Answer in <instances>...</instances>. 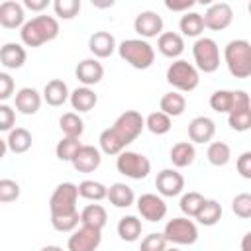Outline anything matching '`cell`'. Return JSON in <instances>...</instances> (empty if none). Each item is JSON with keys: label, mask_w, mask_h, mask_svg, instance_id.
I'll return each instance as SVG.
<instances>
[{"label": "cell", "mask_w": 251, "mask_h": 251, "mask_svg": "<svg viewBox=\"0 0 251 251\" xmlns=\"http://www.w3.org/2000/svg\"><path fill=\"white\" fill-rule=\"evenodd\" d=\"M57 35H59V22L57 18L47 14H39L27 20L20 27V39H22V45L25 47H39L47 41L57 39Z\"/></svg>", "instance_id": "1"}, {"label": "cell", "mask_w": 251, "mask_h": 251, "mask_svg": "<svg viewBox=\"0 0 251 251\" xmlns=\"http://www.w3.org/2000/svg\"><path fill=\"white\" fill-rule=\"evenodd\" d=\"M224 61L231 76H251V43L245 39H231L224 47Z\"/></svg>", "instance_id": "2"}, {"label": "cell", "mask_w": 251, "mask_h": 251, "mask_svg": "<svg viewBox=\"0 0 251 251\" xmlns=\"http://www.w3.org/2000/svg\"><path fill=\"white\" fill-rule=\"evenodd\" d=\"M118 55L133 69L137 71H145L155 63V49L149 41L133 37V39H124L118 45Z\"/></svg>", "instance_id": "3"}, {"label": "cell", "mask_w": 251, "mask_h": 251, "mask_svg": "<svg viewBox=\"0 0 251 251\" xmlns=\"http://www.w3.org/2000/svg\"><path fill=\"white\" fill-rule=\"evenodd\" d=\"M167 82L176 92H192L200 84V73L184 59H175L167 69Z\"/></svg>", "instance_id": "4"}, {"label": "cell", "mask_w": 251, "mask_h": 251, "mask_svg": "<svg viewBox=\"0 0 251 251\" xmlns=\"http://www.w3.org/2000/svg\"><path fill=\"white\" fill-rule=\"evenodd\" d=\"M110 129H112V133L118 137V141H120L124 147H127V145L133 143V141L141 135V131L145 129V118H143L137 110H126V112H122V114L116 118V122L110 126Z\"/></svg>", "instance_id": "5"}, {"label": "cell", "mask_w": 251, "mask_h": 251, "mask_svg": "<svg viewBox=\"0 0 251 251\" xmlns=\"http://www.w3.org/2000/svg\"><path fill=\"white\" fill-rule=\"evenodd\" d=\"M194 67L198 73H216L220 69V47L212 37H198L192 45Z\"/></svg>", "instance_id": "6"}, {"label": "cell", "mask_w": 251, "mask_h": 251, "mask_svg": "<svg viewBox=\"0 0 251 251\" xmlns=\"http://www.w3.org/2000/svg\"><path fill=\"white\" fill-rule=\"evenodd\" d=\"M163 235L167 239V243L173 245H192L198 241V226L194 220L186 218V216H178L173 218L165 224Z\"/></svg>", "instance_id": "7"}, {"label": "cell", "mask_w": 251, "mask_h": 251, "mask_svg": "<svg viewBox=\"0 0 251 251\" xmlns=\"http://www.w3.org/2000/svg\"><path fill=\"white\" fill-rule=\"evenodd\" d=\"M76 200H78V190L75 182H61L53 190L49 198V212L51 218L55 216H71L76 210Z\"/></svg>", "instance_id": "8"}, {"label": "cell", "mask_w": 251, "mask_h": 251, "mask_svg": "<svg viewBox=\"0 0 251 251\" xmlns=\"http://www.w3.org/2000/svg\"><path fill=\"white\" fill-rule=\"evenodd\" d=\"M116 169L120 175L133 178V180H141L151 173V161L137 151H127L124 149L118 157H116Z\"/></svg>", "instance_id": "9"}, {"label": "cell", "mask_w": 251, "mask_h": 251, "mask_svg": "<svg viewBox=\"0 0 251 251\" xmlns=\"http://www.w3.org/2000/svg\"><path fill=\"white\" fill-rule=\"evenodd\" d=\"M247 106H251V100L245 90H216L210 96V108L218 114H229Z\"/></svg>", "instance_id": "10"}, {"label": "cell", "mask_w": 251, "mask_h": 251, "mask_svg": "<svg viewBox=\"0 0 251 251\" xmlns=\"http://www.w3.org/2000/svg\"><path fill=\"white\" fill-rule=\"evenodd\" d=\"M231 22H233V10L227 2L210 4L202 16L204 29H212V31H222V29L229 27Z\"/></svg>", "instance_id": "11"}, {"label": "cell", "mask_w": 251, "mask_h": 251, "mask_svg": "<svg viewBox=\"0 0 251 251\" xmlns=\"http://www.w3.org/2000/svg\"><path fill=\"white\" fill-rule=\"evenodd\" d=\"M102 243V231L88 227V226H80L76 227L69 241H67V251H96Z\"/></svg>", "instance_id": "12"}, {"label": "cell", "mask_w": 251, "mask_h": 251, "mask_svg": "<svg viewBox=\"0 0 251 251\" xmlns=\"http://www.w3.org/2000/svg\"><path fill=\"white\" fill-rule=\"evenodd\" d=\"M163 25H165L163 18L153 10H143L133 20L135 33L139 35V39H145V41L151 37H159L163 33Z\"/></svg>", "instance_id": "13"}, {"label": "cell", "mask_w": 251, "mask_h": 251, "mask_svg": "<svg viewBox=\"0 0 251 251\" xmlns=\"http://www.w3.org/2000/svg\"><path fill=\"white\" fill-rule=\"evenodd\" d=\"M137 212L147 222H161L167 216V204H165L163 196L145 192L137 198Z\"/></svg>", "instance_id": "14"}, {"label": "cell", "mask_w": 251, "mask_h": 251, "mask_svg": "<svg viewBox=\"0 0 251 251\" xmlns=\"http://www.w3.org/2000/svg\"><path fill=\"white\" fill-rule=\"evenodd\" d=\"M155 186L159 196L173 198L184 190V176L176 169H163L155 178Z\"/></svg>", "instance_id": "15"}, {"label": "cell", "mask_w": 251, "mask_h": 251, "mask_svg": "<svg viewBox=\"0 0 251 251\" xmlns=\"http://www.w3.org/2000/svg\"><path fill=\"white\" fill-rule=\"evenodd\" d=\"M100 163H102V153L94 145H80V149L71 159V165L78 173H92L100 167Z\"/></svg>", "instance_id": "16"}, {"label": "cell", "mask_w": 251, "mask_h": 251, "mask_svg": "<svg viewBox=\"0 0 251 251\" xmlns=\"http://www.w3.org/2000/svg\"><path fill=\"white\" fill-rule=\"evenodd\" d=\"M75 75H76V78H78V82H80L82 86H88V88H90V86L98 84V82L104 78V67H102V63H100L98 59H94V57L82 59V61L76 65Z\"/></svg>", "instance_id": "17"}, {"label": "cell", "mask_w": 251, "mask_h": 251, "mask_svg": "<svg viewBox=\"0 0 251 251\" xmlns=\"http://www.w3.org/2000/svg\"><path fill=\"white\" fill-rule=\"evenodd\" d=\"M41 102H43L41 94H39L35 88H31V86H24V88H20V90L14 94L16 110H18L20 114H25V116L37 114L39 108H41Z\"/></svg>", "instance_id": "18"}, {"label": "cell", "mask_w": 251, "mask_h": 251, "mask_svg": "<svg viewBox=\"0 0 251 251\" xmlns=\"http://www.w3.org/2000/svg\"><path fill=\"white\" fill-rule=\"evenodd\" d=\"M214 133H216V124L208 116H196L188 124L190 143H210Z\"/></svg>", "instance_id": "19"}, {"label": "cell", "mask_w": 251, "mask_h": 251, "mask_svg": "<svg viewBox=\"0 0 251 251\" xmlns=\"http://www.w3.org/2000/svg\"><path fill=\"white\" fill-rule=\"evenodd\" d=\"M25 24V10L16 0H6L0 4V25L6 29H18Z\"/></svg>", "instance_id": "20"}, {"label": "cell", "mask_w": 251, "mask_h": 251, "mask_svg": "<svg viewBox=\"0 0 251 251\" xmlns=\"http://www.w3.org/2000/svg\"><path fill=\"white\" fill-rule=\"evenodd\" d=\"M88 49L94 55V59H106L118 49V43L110 31H94L88 37Z\"/></svg>", "instance_id": "21"}, {"label": "cell", "mask_w": 251, "mask_h": 251, "mask_svg": "<svg viewBox=\"0 0 251 251\" xmlns=\"http://www.w3.org/2000/svg\"><path fill=\"white\" fill-rule=\"evenodd\" d=\"M157 49L163 57L178 59L184 53V37L176 31H163L157 37Z\"/></svg>", "instance_id": "22"}, {"label": "cell", "mask_w": 251, "mask_h": 251, "mask_svg": "<svg viewBox=\"0 0 251 251\" xmlns=\"http://www.w3.org/2000/svg\"><path fill=\"white\" fill-rule=\"evenodd\" d=\"M25 59H27V53H25V47L22 43L10 41V43H4L0 47V65H4L10 71L22 69Z\"/></svg>", "instance_id": "23"}, {"label": "cell", "mask_w": 251, "mask_h": 251, "mask_svg": "<svg viewBox=\"0 0 251 251\" xmlns=\"http://www.w3.org/2000/svg\"><path fill=\"white\" fill-rule=\"evenodd\" d=\"M69 94H71V90H69V86H67L65 80H61V78H51V80L45 84L41 98H43L49 106L57 108V106H63V104L69 100Z\"/></svg>", "instance_id": "24"}, {"label": "cell", "mask_w": 251, "mask_h": 251, "mask_svg": "<svg viewBox=\"0 0 251 251\" xmlns=\"http://www.w3.org/2000/svg\"><path fill=\"white\" fill-rule=\"evenodd\" d=\"M169 159H171V163L176 169L190 167L194 163V159H196V147H194V143H190V141H178V143H175L171 147Z\"/></svg>", "instance_id": "25"}, {"label": "cell", "mask_w": 251, "mask_h": 251, "mask_svg": "<svg viewBox=\"0 0 251 251\" xmlns=\"http://www.w3.org/2000/svg\"><path fill=\"white\" fill-rule=\"evenodd\" d=\"M69 102L76 112H90L98 104V94L88 86H78L69 94Z\"/></svg>", "instance_id": "26"}, {"label": "cell", "mask_w": 251, "mask_h": 251, "mask_svg": "<svg viewBox=\"0 0 251 251\" xmlns=\"http://www.w3.org/2000/svg\"><path fill=\"white\" fill-rule=\"evenodd\" d=\"M184 110H186V98H184L180 92H176V90L165 92V94L161 96V100H159V112L167 114L171 120L182 116Z\"/></svg>", "instance_id": "27"}, {"label": "cell", "mask_w": 251, "mask_h": 251, "mask_svg": "<svg viewBox=\"0 0 251 251\" xmlns=\"http://www.w3.org/2000/svg\"><path fill=\"white\" fill-rule=\"evenodd\" d=\"M78 214H80V226H88V227H94L100 231L108 222V212L102 204H88Z\"/></svg>", "instance_id": "28"}, {"label": "cell", "mask_w": 251, "mask_h": 251, "mask_svg": "<svg viewBox=\"0 0 251 251\" xmlns=\"http://www.w3.org/2000/svg\"><path fill=\"white\" fill-rule=\"evenodd\" d=\"M31 143H33V137L25 127H14L12 131H8V139H6L8 151L22 155L31 149Z\"/></svg>", "instance_id": "29"}, {"label": "cell", "mask_w": 251, "mask_h": 251, "mask_svg": "<svg viewBox=\"0 0 251 251\" xmlns=\"http://www.w3.org/2000/svg\"><path fill=\"white\" fill-rule=\"evenodd\" d=\"M106 198H108L110 204L116 206V208H129V206L135 202V194H133L131 186H127L126 182H114V184L108 188Z\"/></svg>", "instance_id": "30"}, {"label": "cell", "mask_w": 251, "mask_h": 251, "mask_svg": "<svg viewBox=\"0 0 251 251\" xmlns=\"http://www.w3.org/2000/svg\"><path fill=\"white\" fill-rule=\"evenodd\" d=\"M141 231H143V226H141V220L137 216H124L120 218L118 222V235L120 239L127 241V243H133L141 237Z\"/></svg>", "instance_id": "31"}, {"label": "cell", "mask_w": 251, "mask_h": 251, "mask_svg": "<svg viewBox=\"0 0 251 251\" xmlns=\"http://www.w3.org/2000/svg\"><path fill=\"white\" fill-rule=\"evenodd\" d=\"M59 127L63 131V137H75L80 139L82 131H84V122L76 112H65L59 118Z\"/></svg>", "instance_id": "32"}, {"label": "cell", "mask_w": 251, "mask_h": 251, "mask_svg": "<svg viewBox=\"0 0 251 251\" xmlns=\"http://www.w3.org/2000/svg\"><path fill=\"white\" fill-rule=\"evenodd\" d=\"M180 27V35L182 37H200L204 31V24H202V14L198 12H186L180 16L178 22Z\"/></svg>", "instance_id": "33"}, {"label": "cell", "mask_w": 251, "mask_h": 251, "mask_svg": "<svg viewBox=\"0 0 251 251\" xmlns=\"http://www.w3.org/2000/svg\"><path fill=\"white\" fill-rule=\"evenodd\" d=\"M206 157L214 167H226L231 161V147L226 141H210L206 149Z\"/></svg>", "instance_id": "34"}, {"label": "cell", "mask_w": 251, "mask_h": 251, "mask_svg": "<svg viewBox=\"0 0 251 251\" xmlns=\"http://www.w3.org/2000/svg\"><path fill=\"white\" fill-rule=\"evenodd\" d=\"M194 220L200 224V226H206V227H210V226H216L220 220H222V204L218 202V200H208L206 198V202H204V206L200 208V212L194 216Z\"/></svg>", "instance_id": "35"}, {"label": "cell", "mask_w": 251, "mask_h": 251, "mask_svg": "<svg viewBox=\"0 0 251 251\" xmlns=\"http://www.w3.org/2000/svg\"><path fill=\"white\" fill-rule=\"evenodd\" d=\"M76 190H78V196L80 198L90 200V202H100L108 194V186H104L102 182L92 180V178H86L80 184H76Z\"/></svg>", "instance_id": "36"}, {"label": "cell", "mask_w": 251, "mask_h": 251, "mask_svg": "<svg viewBox=\"0 0 251 251\" xmlns=\"http://www.w3.org/2000/svg\"><path fill=\"white\" fill-rule=\"evenodd\" d=\"M145 127L153 133V135H165V133H169L171 131V127H173V120L167 116V114H163V112H151L147 118H145Z\"/></svg>", "instance_id": "37"}, {"label": "cell", "mask_w": 251, "mask_h": 251, "mask_svg": "<svg viewBox=\"0 0 251 251\" xmlns=\"http://www.w3.org/2000/svg\"><path fill=\"white\" fill-rule=\"evenodd\" d=\"M204 202H206V198H204L200 192L190 190V192H184V194L180 196L178 206H180V212H182L186 218H194V216L200 212V208L204 206Z\"/></svg>", "instance_id": "38"}, {"label": "cell", "mask_w": 251, "mask_h": 251, "mask_svg": "<svg viewBox=\"0 0 251 251\" xmlns=\"http://www.w3.org/2000/svg\"><path fill=\"white\" fill-rule=\"evenodd\" d=\"M227 124L233 131H247L251 127V106L227 114Z\"/></svg>", "instance_id": "39"}, {"label": "cell", "mask_w": 251, "mask_h": 251, "mask_svg": "<svg viewBox=\"0 0 251 251\" xmlns=\"http://www.w3.org/2000/svg\"><path fill=\"white\" fill-rule=\"evenodd\" d=\"M98 143H100V153H106V155H120L126 147L118 141V137L112 133V129L110 127H106L102 133H100V137H98Z\"/></svg>", "instance_id": "40"}, {"label": "cell", "mask_w": 251, "mask_h": 251, "mask_svg": "<svg viewBox=\"0 0 251 251\" xmlns=\"http://www.w3.org/2000/svg\"><path fill=\"white\" fill-rule=\"evenodd\" d=\"M80 141L75 139V137H61V141L55 145V155L59 161H69L75 157V153L80 149Z\"/></svg>", "instance_id": "41"}, {"label": "cell", "mask_w": 251, "mask_h": 251, "mask_svg": "<svg viewBox=\"0 0 251 251\" xmlns=\"http://www.w3.org/2000/svg\"><path fill=\"white\" fill-rule=\"evenodd\" d=\"M80 6H82L80 0H55L53 2L55 16L61 20H73L75 16H78Z\"/></svg>", "instance_id": "42"}, {"label": "cell", "mask_w": 251, "mask_h": 251, "mask_svg": "<svg viewBox=\"0 0 251 251\" xmlns=\"http://www.w3.org/2000/svg\"><path fill=\"white\" fill-rule=\"evenodd\" d=\"M78 224H80V214L78 212H75L71 216H55V218H51L53 229H57L61 233H73L78 227Z\"/></svg>", "instance_id": "43"}, {"label": "cell", "mask_w": 251, "mask_h": 251, "mask_svg": "<svg viewBox=\"0 0 251 251\" xmlns=\"http://www.w3.org/2000/svg\"><path fill=\"white\" fill-rule=\"evenodd\" d=\"M231 210L237 218L241 220H249L251 218V194L249 192H241L231 200Z\"/></svg>", "instance_id": "44"}, {"label": "cell", "mask_w": 251, "mask_h": 251, "mask_svg": "<svg viewBox=\"0 0 251 251\" xmlns=\"http://www.w3.org/2000/svg\"><path fill=\"white\" fill-rule=\"evenodd\" d=\"M165 249H167V239L159 231L145 235L141 239V245H139V251H165Z\"/></svg>", "instance_id": "45"}, {"label": "cell", "mask_w": 251, "mask_h": 251, "mask_svg": "<svg viewBox=\"0 0 251 251\" xmlns=\"http://www.w3.org/2000/svg\"><path fill=\"white\" fill-rule=\"evenodd\" d=\"M20 184L12 178H0V202H14L20 198Z\"/></svg>", "instance_id": "46"}, {"label": "cell", "mask_w": 251, "mask_h": 251, "mask_svg": "<svg viewBox=\"0 0 251 251\" xmlns=\"http://www.w3.org/2000/svg\"><path fill=\"white\" fill-rule=\"evenodd\" d=\"M16 126V110L8 104H0V131H12Z\"/></svg>", "instance_id": "47"}, {"label": "cell", "mask_w": 251, "mask_h": 251, "mask_svg": "<svg viewBox=\"0 0 251 251\" xmlns=\"http://www.w3.org/2000/svg\"><path fill=\"white\" fill-rule=\"evenodd\" d=\"M16 90V84H14V78L8 75V73H0V102L8 100Z\"/></svg>", "instance_id": "48"}, {"label": "cell", "mask_w": 251, "mask_h": 251, "mask_svg": "<svg viewBox=\"0 0 251 251\" xmlns=\"http://www.w3.org/2000/svg\"><path fill=\"white\" fill-rule=\"evenodd\" d=\"M235 167H237V173L243 176V178H251V151H243L237 161H235Z\"/></svg>", "instance_id": "49"}, {"label": "cell", "mask_w": 251, "mask_h": 251, "mask_svg": "<svg viewBox=\"0 0 251 251\" xmlns=\"http://www.w3.org/2000/svg\"><path fill=\"white\" fill-rule=\"evenodd\" d=\"M196 2L194 0H165V8L171 10V12H190V8L194 6Z\"/></svg>", "instance_id": "50"}, {"label": "cell", "mask_w": 251, "mask_h": 251, "mask_svg": "<svg viewBox=\"0 0 251 251\" xmlns=\"http://www.w3.org/2000/svg\"><path fill=\"white\" fill-rule=\"evenodd\" d=\"M24 10L27 8V10H31V12H37V14H41L47 6H49V0H24Z\"/></svg>", "instance_id": "51"}, {"label": "cell", "mask_w": 251, "mask_h": 251, "mask_svg": "<svg viewBox=\"0 0 251 251\" xmlns=\"http://www.w3.org/2000/svg\"><path fill=\"white\" fill-rule=\"evenodd\" d=\"M241 251H251V231H247L241 239Z\"/></svg>", "instance_id": "52"}, {"label": "cell", "mask_w": 251, "mask_h": 251, "mask_svg": "<svg viewBox=\"0 0 251 251\" xmlns=\"http://www.w3.org/2000/svg\"><path fill=\"white\" fill-rule=\"evenodd\" d=\"M6 153H8V145H6V139H2V137H0V161L6 157Z\"/></svg>", "instance_id": "53"}, {"label": "cell", "mask_w": 251, "mask_h": 251, "mask_svg": "<svg viewBox=\"0 0 251 251\" xmlns=\"http://www.w3.org/2000/svg\"><path fill=\"white\" fill-rule=\"evenodd\" d=\"M41 251H65V249L59 245H45V247H41Z\"/></svg>", "instance_id": "54"}, {"label": "cell", "mask_w": 251, "mask_h": 251, "mask_svg": "<svg viewBox=\"0 0 251 251\" xmlns=\"http://www.w3.org/2000/svg\"><path fill=\"white\" fill-rule=\"evenodd\" d=\"M165 251H180V249H178V247H167Z\"/></svg>", "instance_id": "55"}]
</instances>
